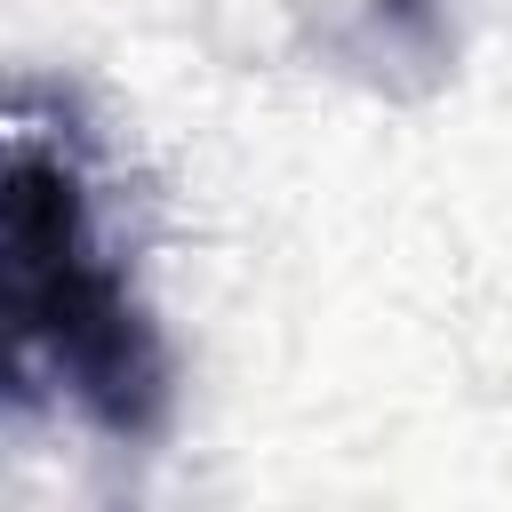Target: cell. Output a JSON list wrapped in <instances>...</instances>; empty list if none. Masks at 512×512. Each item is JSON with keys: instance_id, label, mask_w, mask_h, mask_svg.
Masks as SVG:
<instances>
[{"instance_id": "1", "label": "cell", "mask_w": 512, "mask_h": 512, "mask_svg": "<svg viewBox=\"0 0 512 512\" xmlns=\"http://www.w3.org/2000/svg\"><path fill=\"white\" fill-rule=\"evenodd\" d=\"M0 304L16 360L48 368L104 432H152L168 408V352L144 304L128 296L120 264L96 248L88 184L64 152L32 136L8 144L0 184Z\"/></svg>"}]
</instances>
